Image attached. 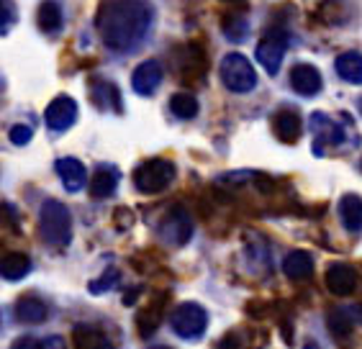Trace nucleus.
<instances>
[{
  "label": "nucleus",
  "instance_id": "nucleus-6",
  "mask_svg": "<svg viewBox=\"0 0 362 349\" xmlns=\"http://www.w3.org/2000/svg\"><path fill=\"white\" fill-rule=\"evenodd\" d=\"M288 49V34L283 28H270L262 42L257 44V62L265 67L267 75H278L280 64H283V54Z\"/></svg>",
  "mask_w": 362,
  "mask_h": 349
},
{
  "label": "nucleus",
  "instance_id": "nucleus-18",
  "mask_svg": "<svg viewBox=\"0 0 362 349\" xmlns=\"http://www.w3.org/2000/svg\"><path fill=\"white\" fill-rule=\"evenodd\" d=\"M16 319L21 324H42L47 319V306H44L42 298L36 295H23V298L16 300Z\"/></svg>",
  "mask_w": 362,
  "mask_h": 349
},
{
  "label": "nucleus",
  "instance_id": "nucleus-10",
  "mask_svg": "<svg viewBox=\"0 0 362 349\" xmlns=\"http://www.w3.org/2000/svg\"><path fill=\"white\" fill-rule=\"evenodd\" d=\"M54 170H57V174H59V180H62L67 193H80V190L90 182L88 180V170H85V165L80 160H75V157H62V160H57Z\"/></svg>",
  "mask_w": 362,
  "mask_h": 349
},
{
  "label": "nucleus",
  "instance_id": "nucleus-19",
  "mask_svg": "<svg viewBox=\"0 0 362 349\" xmlns=\"http://www.w3.org/2000/svg\"><path fill=\"white\" fill-rule=\"evenodd\" d=\"M283 273L293 280H303L308 275L314 273V257L303 249H296L291 252L286 259H283Z\"/></svg>",
  "mask_w": 362,
  "mask_h": 349
},
{
  "label": "nucleus",
  "instance_id": "nucleus-33",
  "mask_svg": "<svg viewBox=\"0 0 362 349\" xmlns=\"http://www.w3.org/2000/svg\"><path fill=\"white\" fill-rule=\"evenodd\" d=\"M360 108H362V100H360Z\"/></svg>",
  "mask_w": 362,
  "mask_h": 349
},
{
  "label": "nucleus",
  "instance_id": "nucleus-4",
  "mask_svg": "<svg viewBox=\"0 0 362 349\" xmlns=\"http://www.w3.org/2000/svg\"><path fill=\"white\" fill-rule=\"evenodd\" d=\"M173 180H175V165L170 160H162V157L146 160L144 165H139L136 172H134V185H136V190L144 193V196L162 193L165 188H170Z\"/></svg>",
  "mask_w": 362,
  "mask_h": 349
},
{
  "label": "nucleus",
  "instance_id": "nucleus-25",
  "mask_svg": "<svg viewBox=\"0 0 362 349\" xmlns=\"http://www.w3.org/2000/svg\"><path fill=\"white\" fill-rule=\"evenodd\" d=\"M329 331L337 336V339H344V336L352 331V311L347 308H334V311H329Z\"/></svg>",
  "mask_w": 362,
  "mask_h": 349
},
{
  "label": "nucleus",
  "instance_id": "nucleus-14",
  "mask_svg": "<svg viewBox=\"0 0 362 349\" xmlns=\"http://www.w3.org/2000/svg\"><path fill=\"white\" fill-rule=\"evenodd\" d=\"M119 180H121V172L113 165H98L95 174H93L90 180V196L95 201H103V198H111L119 188Z\"/></svg>",
  "mask_w": 362,
  "mask_h": 349
},
{
  "label": "nucleus",
  "instance_id": "nucleus-27",
  "mask_svg": "<svg viewBox=\"0 0 362 349\" xmlns=\"http://www.w3.org/2000/svg\"><path fill=\"white\" fill-rule=\"evenodd\" d=\"M16 18H18V11H16L13 0H0V34H11V26H13Z\"/></svg>",
  "mask_w": 362,
  "mask_h": 349
},
{
  "label": "nucleus",
  "instance_id": "nucleus-23",
  "mask_svg": "<svg viewBox=\"0 0 362 349\" xmlns=\"http://www.w3.org/2000/svg\"><path fill=\"white\" fill-rule=\"evenodd\" d=\"M93 95H95V105L100 108V111H116V113L124 111L121 93L116 90V85L100 83V88H95V90H93Z\"/></svg>",
  "mask_w": 362,
  "mask_h": 349
},
{
  "label": "nucleus",
  "instance_id": "nucleus-3",
  "mask_svg": "<svg viewBox=\"0 0 362 349\" xmlns=\"http://www.w3.org/2000/svg\"><path fill=\"white\" fill-rule=\"evenodd\" d=\"M218 75H221L223 88L231 93H250L257 88V72H255L250 59L244 54H239V52L223 54Z\"/></svg>",
  "mask_w": 362,
  "mask_h": 349
},
{
  "label": "nucleus",
  "instance_id": "nucleus-28",
  "mask_svg": "<svg viewBox=\"0 0 362 349\" xmlns=\"http://www.w3.org/2000/svg\"><path fill=\"white\" fill-rule=\"evenodd\" d=\"M116 283H119V270H116V267H108L95 283H90V293H105V290H111Z\"/></svg>",
  "mask_w": 362,
  "mask_h": 349
},
{
  "label": "nucleus",
  "instance_id": "nucleus-31",
  "mask_svg": "<svg viewBox=\"0 0 362 349\" xmlns=\"http://www.w3.org/2000/svg\"><path fill=\"white\" fill-rule=\"evenodd\" d=\"M149 349H170V347H165V344H154V347H149Z\"/></svg>",
  "mask_w": 362,
  "mask_h": 349
},
{
  "label": "nucleus",
  "instance_id": "nucleus-29",
  "mask_svg": "<svg viewBox=\"0 0 362 349\" xmlns=\"http://www.w3.org/2000/svg\"><path fill=\"white\" fill-rule=\"evenodd\" d=\"M31 136H34V131H31L28 126H23V124H16L13 129H11V141H13L16 147H23V144H28V141H31Z\"/></svg>",
  "mask_w": 362,
  "mask_h": 349
},
{
  "label": "nucleus",
  "instance_id": "nucleus-32",
  "mask_svg": "<svg viewBox=\"0 0 362 349\" xmlns=\"http://www.w3.org/2000/svg\"><path fill=\"white\" fill-rule=\"evenodd\" d=\"M226 3H237V0H226Z\"/></svg>",
  "mask_w": 362,
  "mask_h": 349
},
{
  "label": "nucleus",
  "instance_id": "nucleus-5",
  "mask_svg": "<svg viewBox=\"0 0 362 349\" xmlns=\"http://www.w3.org/2000/svg\"><path fill=\"white\" fill-rule=\"evenodd\" d=\"M170 326H173V331L177 336L193 342V339L206 334V329H209V314H206V308L198 306V303H180V306L170 314Z\"/></svg>",
  "mask_w": 362,
  "mask_h": 349
},
{
  "label": "nucleus",
  "instance_id": "nucleus-24",
  "mask_svg": "<svg viewBox=\"0 0 362 349\" xmlns=\"http://www.w3.org/2000/svg\"><path fill=\"white\" fill-rule=\"evenodd\" d=\"M170 111H173L177 119L190 121L198 116V100H195V95H190V93H175L173 98H170Z\"/></svg>",
  "mask_w": 362,
  "mask_h": 349
},
{
  "label": "nucleus",
  "instance_id": "nucleus-20",
  "mask_svg": "<svg viewBox=\"0 0 362 349\" xmlns=\"http://www.w3.org/2000/svg\"><path fill=\"white\" fill-rule=\"evenodd\" d=\"M75 349H116L111 339L95 326H77L75 329Z\"/></svg>",
  "mask_w": 362,
  "mask_h": 349
},
{
  "label": "nucleus",
  "instance_id": "nucleus-22",
  "mask_svg": "<svg viewBox=\"0 0 362 349\" xmlns=\"http://www.w3.org/2000/svg\"><path fill=\"white\" fill-rule=\"evenodd\" d=\"M36 21H39V28L44 34H57L62 28V8H59V3L57 0H44L39 6Z\"/></svg>",
  "mask_w": 362,
  "mask_h": 349
},
{
  "label": "nucleus",
  "instance_id": "nucleus-15",
  "mask_svg": "<svg viewBox=\"0 0 362 349\" xmlns=\"http://www.w3.org/2000/svg\"><path fill=\"white\" fill-rule=\"evenodd\" d=\"M308 129L314 134L316 139L327 141V144H341L344 141V129L337 124L334 119H329L327 113H311V119H308Z\"/></svg>",
  "mask_w": 362,
  "mask_h": 349
},
{
  "label": "nucleus",
  "instance_id": "nucleus-30",
  "mask_svg": "<svg viewBox=\"0 0 362 349\" xmlns=\"http://www.w3.org/2000/svg\"><path fill=\"white\" fill-rule=\"evenodd\" d=\"M303 349H321V347L316 342H306V347H303Z\"/></svg>",
  "mask_w": 362,
  "mask_h": 349
},
{
  "label": "nucleus",
  "instance_id": "nucleus-13",
  "mask_svg": "<svg viewBox=\"0 0 362 349\" xmlns=\"http://www.w3.org/2000/svg\"><path fill=\"white\" fill-rule=\"evenodd\" d=\"M272 131H275V136H278L280 141L293 144V141H298L300 134H303V119H300L293 108H280V111L272 116Z\"/></svg>",
  "mask_w": 362,
  "mask_h": 349
},
{
  "label": "nucleus",
  "instance_id": "nucleus-17",
  "mask_svg": "<svg viewBox=\"0 0 362 349\" xmlns=\"http://www.w3.org/2000/svg\"><path fill=\"white\" fill-rule=\"evenodd\" d=\"M337 75L349 85H362V54L360 52H341L334 62Z\"/></svg>",
  "mask_w": 362,
  "mask_h": 349
},
{
  "label": "nucleus",
  "instance_id": "nucleus-11",
  "mask_svg": "<svg viewBox=\"0 0 362 349\" xmlns=\"http://www.w3.org/2000/svg\"><path fill=\"white\" fill-rule=\"evenodd\" d=\"M357 270L352 265H344V262H334V265L327 270V288L334 295L344 298V295H352L357 290Z\"/></svg>",
  "mask_w": 362,
  "mask_h": 349
},
{
  "label": "nucleus",
  "instance_id": "nucleus-8",
  "mask_svg": "<svg viewBox=\"0 0 362 349\" xmlns=\"http://www.w3.org/2000/svg\"><path fill=\"white\" fill-rule=\"evenodd\" d=\"M77 113H80L77 100L70 98V95H59V98H54L47 105V111H44V121H47L49 131L62 134V131H67L70 126H75Z\"/></svg>",
  "mask_w": 362,
  "mask_h": 349
},
{
  "label": "nucleus",
  "instance_id": "nucleus-1",
  "mask_svg": "<svg viewBox=\"0 0 362 349\" xmlns=\"http://www.w3.org/2000/svg\"><path fill=\"white\" fill-rule=\"evenodd\" d=\"M152 21L149 0H100L95 28L111 52H132L146 39Z\"/></svg>",
  "mask_w": 362,
  "mask_h": 349
},
{
  "label": "nucleus",
  "instance_id": "nucleus-12",
  "mask_svg": "<svg viewBox=\"0 0 362 349\" xmlns=\"http://www.w3.org/2000/svg\"><path fill=\"white\" fill-rule=\"evenodd\" d=\"M291 85L298 95H319L321 88H324V80H321V72L316 70L314 64H296L291 70Z\"/></svg>",
  "mask_w": 362,
  "mask_h": 349
},
{
  "label": "nucleus",
  "instance_id": "nucleus-16",
  "mask_svg": "<svg viewBox=\"0 0 362 349\" xmlns=\"http://www.w3.org/2000/svg\"><path fill=\"white\" fill-rule=\"evenodd\" d=\"M339 218H341V226H344V229L352 231V234H360L362 231V198L355 196V193L341 196Z\"/></svg>",
  "mask_w": 362,
  "mask_h": 349
},
{
  "label": "nucleus",
  "instance_id": "nucleus-9",
  "mask_svg": "<svg viewBox=\"0 0 362 349\" xmlns=\"http://www.w3.org/2000/svg\"><path fill=\"white\" fill-rule=\"evenodd\" d=\"M162 77H165V70H162V62L157 59H146L141 62L132 75V88L134 93H139V95H154V90L160 88Z\"/></svg>",
  "mask_w": 362,
  "mask_h": 349
},
{
  "label": "nucleus",
  "instance_id": "nucleus-7",
  "mask_svg": "<svg viewBox=\"0 0 362 349\" xmlns=\"http://www.w3.org/2000/svg\"><path fill=\"white\" fill-rule=\"evenodd\" d=\"M160 237L173 247L188 244L190 237H193V218L188 216V211L180 208V206L170 208L160 224Z\"/></svg>",
  "mask_w": 362,
  "mask_h": 349
},
{
  "label": "nucleus",
  "instance_id": "nucleus-2",
  "mask_svg": "<svg viewBox=\"0 0 362 349\" xmlns=\"http://www.w3.org/2000/svg\"><path fill=\"white\" fill-rule=\"evenodd\" d=\"M39 234L49 247L64 249L72 242L70 208L59 201H44L42 213H39Z\"/></svg>",
  "mask_w": 362,
  "mask_h": 349
},
{
  "label": "nucleus",
  "instance_id": "nucleus-26",
  "mask_svg": "<svg viewBox=\"0 0 362 349\" xmlns=\"http://www.w3.org/2000/svg\"><path fill=\"white\" fill-rule=\"evenodd\" d=\"M13 349H64L59 336H44V339H34V336H21L13 344Z\"/></svg>",
  "mask_w": 362,
  "mask_h": 349
},
{
  "label": "nucleus",
  "instance_id": "nucleus-34",
  "mask_svg": "<svg viewBox=\"0 0 362 349\" xmlns=\"http://www.w3.org/2000/svg\"><path fill=\"white\" fill-rule=\"evenodd\" d=\"M360 314H362V308H360Z\"/></svg>",
  "mask_w": 362,
  "mask_h": 349
},
{
  "label": "nucleus",
  "instance_id": "nucleus-21",
  "mask_svg": "<svg viewBox=\"0 0 362 349\" xmlns=\"http://www.w3.org/2000/svg\"><path fill=\"white\" fill-rule=\"evenodd\" d=\"M0 273H3V278L6 280H11V283L23 280L28 273H31V259H28L26 254H21V252H11V254L3 257Z\"/></svg>",
  "mask_w": 362,
  "mask_h": 349
}]
</instances>
